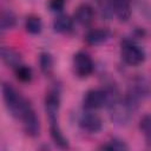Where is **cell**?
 <instances>
[{"mask_svg": "<svg viewBox=\"0 0 151 151\" xmlns=\"http://www.w3.org/2000/svg\"><path fill=\"white\" fill-rule=\"evenodd\" d=\"M1 90H2V97H4L5 105L8 110V112L14 118L22 120V118L31 110H33L29 101L25 97H22L11 84L4 83Z\"/></svg>", "mask_w": 151, "mask_h": 151, "instance_id": "6da1fadb", "label": "cell"}, {"mask_svg": "<svg viewBox=\"0 0 151 151\" xmlns=\"http://www.w3.org/2000/svg\"><path fill=\"white\" fill-rule=\"evenodd\" d=\"M120 54H122L124 63H126L130 66H138V65L143 64L145 60L144 50L130 40H125L123 42Z\"/></svg>", "mask_w": 151, "mask_h": 151, "instance_id": "7a4b0ae2", "label": "cell"}, {"mask_svg": "<svg viewBox=\"0 0 151 151\" xmlns=\"http://www.w3.org/2000/svg\"><path fill=\"white\" fill-rule=\"evenodd\" d=\"M134 111H136V109L131 104H129L124 98L123 99L119 98L114 104H112L110 106L111 119L120 125L126 124L131 119Z\"/></svg>", "mask_w": 151, "mask_h": 151, "instance_id": "3957f363", "label": "cell"}, {"mask_svg": "<svg viewBox=\"0 0 151 151\" xmlns=\"http://www.w3.org/2000/svg\"><path fill=\"white\" fill-rule=\"evenodd\" d=\"M73 70L74 73L80 78L88 77L94 70V64L90 54L83 51L77 52L73 55Z\"/></svg>", "mask_w": 151, "mask_h": 151, "instance_id": "277c9868", "label": "cell"}, {"mask_svg": "<svg viewBox=\"0 0 151 151\" xmlns=\"http://www.w3.org/2000/svg\"><path fill=\"white\" fill-rule=\"evenodd\" d=\"M79 126L83 131L87 133H98L103 129V122L97 113L92 111H86L79 118Z\"/></svg>", "mask_w": 151, "mask_h": 151, "instance_id": "5b68a950", "label": "cell"}, {"mask_svg": "<svg viewBox=\"0 0 151 151\" xmlns=\"http://www.w3.org/2000/svg\"><path fill=\"white\" fill-rule=\"evenodd\" d=\"M60 109V94L58 90H51L45 97V110L50 122H58Z\"/></svg>", "mask_w": 151, "mask_h": 151, "instance_id": "8992f818", "label": "cell"}, {"mask_svg": "<svg viewBox=\"0 0 151 151\" xmlns=\"http://www.w3.org/2000/svg\"><path fill=\"white\" fill-rule=\"evenodd\" d=\"M24 130L27 136L29 137H38L40 134V120L37 116L34 110H31L24 118H22Z\"/></svg>", "mask_w": 151, "mask_h": 151, "instance_id": "52a82bcc", "label": "cell"}, {"mask_svg": "<svg viewBox=\"0 0 151 151\" xmlns=\"http://www.w3.org/2000/svg\"><path fill=\"white\" fill-rule=\"evenodd\" d=\"M94 17H96L94 8L90 4H86V2L79 5L74 12L76 21L83 26H88L90 24H92V21L94 20Z\"/></svg>", "mask_w": 151, "mask_h": 151, "instance_id": "ba28073f", "label": "cell"}, {"mask_svg": "<svg viewBox=\"0 0 151 151\" xmlns=\"http://www.w3.org/2000/svg\"><path fill=\"white\" fill-rule=\"evenodd\" d=\"M110 35H111V33L106 28H93L86 33L85 40L88 45L98 46V45L106 42L109 40Z\"/></svg>", "mask_w": 151, "mask_h": 151, "instance_id": "9c48e42d", "label": "cell"}, {"mask_svg": "<svg viewBox=\"0 0 151 151\" xmlns=\"http://www.w3.org/2000/svg\"><path fill=\"white\" fill-rule=\"evenodd\" d=\"M1 59L4 64L13 70H15L18 66L21 65V55L18 51H15L12 47L2 46L1 47Z\"/></svg>", "mask_w": 151, "mask_h": 151, "instance_id": "30bf717a", "label": "cell"}, {"mask_svg": "<svg viewBox=\"0 0 151 151\" xmlns=\"http://www.w3.org/2000/svg\"><path fill=\"white\" fill-rule=\"evenodd\" d=\"M73 28V19L64 13H60L59 15H57L53 20V29L57 33H68L71 32Z\"/></svg>", "mask_w": 151, "mask_h": 151, "instance_id": "8fae6325", "label": "cell"}, {"mask_svg": "<svg viewBox=\"0 0 151 151\" xmlns=\"http://www.w3.org/2000/svg\"><path fill=\"white\" fill-rule=\"evenodd\" d=\"M50 133H51V137H52L53 142L59 147H61V149H67L68 147V139L63 133L58 122H50Z\"/></svg>", "mask_w": 151, "mask_h": 151, "instance_id": "7c38bea8", "label": "cell"}, {"mask_svg": "<svg viewBox=\"0 0 151 151\" xmlns=\"http://www.w3.org/2000/svg\"><path fill=\"white\" fill-rule=\"evenodd\" d=\"M39 66H40L41 72L46 77L52 76L53 70H54V60H53V57L50 52H41L40 53V55H39Z\"/></svg>", "mask_w": 151, "mask_h": 151, "instance_id": "4fadbf2b", "label": "cell"}, {"mask_svg": "<svg viewBox=\"0 0 151 151\" xmlns=\"http://www.w3.org/2000/svg\"><path fill=\"white\" fill-rule=\"evenodd\" d=\"M25 28L29 34L37 35L40 34L42 31V21L38 15H28L25 21Z\"/></svg>", "mask_w": 151, "mask_h": 151, "instance_id": "5bb4252c", "label": "cell"}, {"mask_svg": "<svg viewBox=\"0 0 151 151\" xmlns=\"http://www.w3.org/2000/svg\"><path fill=\"white\" fill-rule=\"evenodd\" d=\"M15 22H17V18H15L14 13L12 11L2 9L1 15H0V27H1V31L12 29L15 26Z\"/></svg>", "mask_w": 151, "mask_h": 151, "instance_id": "9a60e30c", "label": "cell"}, {"mask_svg": "<svg viewBox=\"0 0 151 151\" xmlns=\"http://www.w3.org/2000/svg\"><path fill=\"white\" fill-rule=\"evenodd\" d=\"M15 77L21 83H29L33 78V71L29 66H26V65H20L18 66L15 70Z\"/></svg>", "mask_w": 151, "mask_h": 151, "instance_id": "2e32d148", "label": "cell"}, {"mask_svg": "<svg viewBox=\"0 0 151 151\" xmlns=\"http://www.w3.org/2000/svg\"><path fill=\"white\" fill-rule=\"evenodd\" d=\"M139 130L145 137L146 142L151 144V114H145L139 122Z\"/></svg>", "mask_w": 151, "mask_h": 151, "instance_id": "e0dca14e", "label": "cell"}, {"mask_svg": "<svg viewBox=\"0 0 151 151\" xmlns=\"http://www.w3.org/2000/svg\"><path fill=\"white\" fill-rule=\"evenodd\" d=\"M101 149L123 151V150H129V146L125 144V142H123V140H120V139H117V138H113V139H111L110 142H107L106 144H103V145H101Z\"/></svg>", "mask_w": 151, "mask_h": 151, "instance_id": "ac0fdd59", "label": "cell"}, {"mask_svg": "<svg viewBox=\"0 0 151 151\" xmlns=\"http://www.w3.org/2000/svg\"><path fill=\"white\" fill-rule=\"evenodd\" d=\"M65 4H66V0H51L50 1V8L54 12H61Z\"/></svg>", "mask_w": 151, "mask_h": 151, "instance_id": "d6986e66", "label": "cell"}]
</instances>
